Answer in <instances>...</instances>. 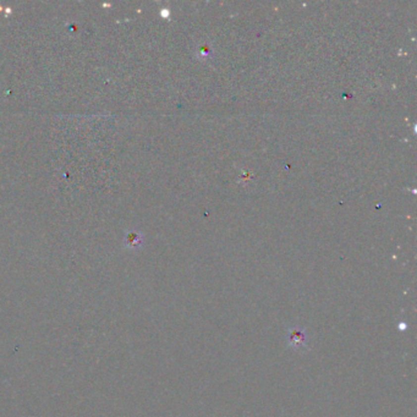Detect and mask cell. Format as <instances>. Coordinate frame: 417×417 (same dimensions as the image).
<instances>
[{
    "label": "cell",
    "instance_id": "obj_1",
    "mask_svg": "<svg viewBox=\"0 0 417 417\" xmlns=\"http://www.w3.org/2000/svg\"><path fill=\"white\" fill-rule=\"evenodd\" d=\"M286 340L289 345L295 350H301V349L307 348V334L305 329L300 327H293L289 329L286 334Z\"/></svg>",
    "mask_w": 417,
    "mask_h": 417
},
{
    "label": "cell",
    "instance_id": "obj_2",
    "mask_svg": "<svg viewBox=\"0 0 417 417\" xmlns=\"http://www.w3.org/2000/svg\"><path fill=\"white\" fill-rule=\"evenodd\" d=\"M127 244H129L130 247L140 246V244H141L140 235H136V234H131V235H130V240H127Z\"/></svg>",
    "mask_w": 417,
    "mask_h": 417
}]
</instances>
